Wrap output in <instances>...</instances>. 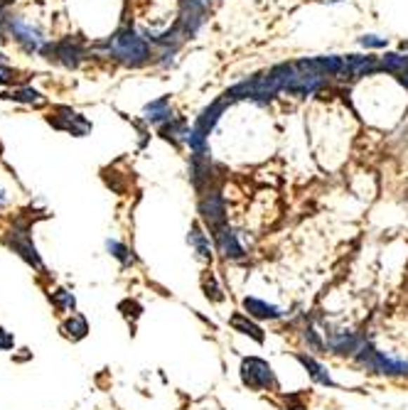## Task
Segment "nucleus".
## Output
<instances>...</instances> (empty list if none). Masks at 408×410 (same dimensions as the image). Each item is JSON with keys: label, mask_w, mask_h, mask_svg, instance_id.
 I'll return each instance as SVG.
<instances>
[{"label": "nucleus", "mask_w": 408, "mask_h": 410, "mask_svg": "<svg viewBox=\"0 0 408 410\" xmlns=\"http://www.w3.org/2000/svg\"><path fill=\"white\" fill-rule=\"evenodd\" d=\"M204 20H206V11H204V8L187 6V3H182L180 20H177V22H180L182 32H185V40H192V37H197V32L202 30Z\"/></svg>", "instance_id": "obj_13"}, {"label": "nucleus", "mask_w": 408, "mask_h": 410, "mask_svg": "<svg viewBox=\"0 0 408 410\" xmlns=\"http://www.w3.org/2000/svg\"><path fill=\"white\" fill-rule=\"evenodd\" d=\"M52 300H54V305L59 307V310H67V312H72L74 310V305H77V300H74V295L69 290H57V292H52Z\"/></svg>", "instance_id": "obj_27"}, {"label": "nucleus", "mask_w": 408, "mask_h": 410, "mask_svg": "<svg viewBox=\"0 0 408 410\" xmlns=\"http://www.w3.org/2000/svg\"><path fill=\"white\" fill-rule=\"evenodd\" d=\"M229 101L224 99V96H219L216 101H211L209 106H206L204 111H202L199 116H197V121H195V125L192 128L195 130H199L202 135H209L211 130H214V125L219 123V118H221V114H224L226 109H229Z\"/></svg>", "instance_id": "obj_12"}, {"label": "nucleus", "mask_w": 408, "mask_h": 410, "mask_svg": "<svg viewBox=\"0 0 408 410\" xmlns=\"http://www.w3.org/2000/svg\"><path fill=\"white\" fill-rule=\"evenodd\" d=\"M298 76V67L295 62H280V64H273L270 69L261 71V74L251 76V79H244L239 84H234L231 89H226L224 99L229 104H236V101H254V104H268L273 101L280 91H285L290 86V81Z\"/></svg>", "instance_id": "obj_1"}, {"label": "nucleus", "mask_w": 408, "mask_h": 410, "mask_svg": "<svg viewBox=\"0 0 408 410\" xmlns=\"http://www.w3.org/2000/svg\"><path fill=\"white\" fill-rule=\"evenodd\" d=\"M381 69V62L371 55H347L344 57V71L342 79H362L374 71Z\"/></svg>", "instance_id": "obj_10"}, {"label": "nucleus", "mask_w": 408, "mask_h": 410, "mask_svg": "<svg viewBox=\"0 0 408 410\" xmlns=\"http://www.w3.org/2000/svg\"><path fill=\"white\" fill-rule=\"evenodd\" d=\"M204 292H206V297H209V300H214V302H221L224 300V292H221V287L216 285V278L211 275H204Z\"/></svg>", "instance_id": "obj_28"}, {"label": "nucleus", "mask_w": 408, "mask_h": 410, "mask_svg": "<svg viewBox=\"0 0 408 410\" xmlns=\"http://www.w3.org/2000/svg\"><path fill=\"white\" fill-rule=\"evenodd\" d=\"M44 52L54 55V60H59L64 67H69V69L79 67V62L84 60V45H81V40H79V37H67V40H62L59 45L47 47Z\"/></svg>", "instance_id": "obj_11"}, {"label": "nucleus", "mask_w": 408, "mask_h": 410, "mask_svg": "<svg viewBox=\"0 0 408 410\" xmlns=\"http://www.w3.org/2000/svg\"><path fill=\"white\" fill-rule=\"evenodd\" d=\"M241 381H244V385H249V388H254V390L278 388V381H275V374H273V369H270V364L258 359V356L244 359V364H241Z\"/></svg>", "instance_id": "obj_4"}, {"label": "nucleus", "mask_w": 408, "mask_h": 410, "mask_svg": "<svg viewBox=\"0 0 408 410\" xmlns=\"http://www.w3.org/2000/svg\"><path fill=\"white\" fill-rule=\"evenodd\" d=\"M324 3H342V0H324Z\"/></svg>", "instance_id": "obj_35"}, {"label": "nucleus", "mask_w": 408, "mask_h": 410, "mask_svg": "<svg viewBox=\"0 0 408 410\" xmlns=\"http://www.w3.org/2000/svg\"><path fill=\"white\" fill-rule=\"evenodd\" d=\"M214 243H216V251L221 253L224 258H244V246H241L239 241V233L234 231V228L224 226L219 228V231L214 233Z\"/></svg>", "instance_id": "obj_14"}, {"label": "nucleus", "mask_w": 408, "mask_h": 410, "mask_svg": "<svg viewBox=\"0 0 408 410\" xmlns=\"http://www.w3.org/2000/svg\"><path fill=\"white\" fill-rule=\"evenodd\" d=\"M8 25H10V30H13V35L18 37V40L22 42V45L27 47L29 52L44 50V37L39 35L37 30H32L29 25H25L22 20H10Z\"/></svg>", "instance_id": "obj_16"}, {"label": "nucleus", "mask_w": 408, "mask_h": 410, "mask_svg": "<svg viewBox=\"0 0 408 410\" xmlns=\"http://www.w3.org/2000/svg\"><path fill=\"white\" fill-rule=\"evenodd\" d=\"M244 310L249 317H256V320H278L283 317L280 307L268 305L265 300H258V297H246L244 300Z\"/></svg>", "instance_id": "obj_18"}, {"label": "nucleus", "mask_w": 408, "mask_h": 410, "mask_svg": "<svg viewBox=\"0 0 408 410\" xmlns=\"http://www.w3.org/2000/svg\"><path fill=\"white\" fill-rule=\"evenodd\" d=\"M300 71H317L324 79H342L344 71V57L339 55H322V57H310V60L295 62Z\"/></svg>", "instance_id": "obj_6"}, {"label": "nucleus", "mask_w": 408, "mask_h": 410, "mask_svg": "<svg viewBox=\"0 0 408 410\" xmlns=\"http://www.w3.org/2000/svg\"><path fill=\"white\" fill-rule=\"evenodd\" d=\"M5 99H10V101H20V104H32V106L44 104V96L39 94V91L29 89V86H25V89H15V91H10V94H5Z\"/></svg>", "instance_id": "obj_25"}, {"label": "nucleus", "mask_w": 408, "mask_h": 410, "mask_svg": "<svg viewBox=\"0 0 408 410\" xmlns=\"http://www.w3.org/2000/svg\"><path fill=\"white\" fill-rule=\"evenodd\" d=\"M13 344H15L13 334H8V332L0 327V349H13Z\"/></svg>", "instance_id": "obj_31"}, {"label": "nucleus", "mask_w": 408, "mask_h": 410, "mask_svg": "<svg viewBox=\"0 0 408 410\" xmlns=\"http://www.w3.org/2000/svg\"><path fill=\"white\" fill-rule=\"evenodd\" d=\"M182 3H187V6H197V8H209V0H182Z\"/></svg>", "instance_id": "obj_32"}, {"label": "nucleus", "mask_w": 408, "mask_h": 410, "mask_svg": "<svg viewBox=\"0 0 408 410\" xmlns=\"http://www.w3.org/2000/svg\"><path fill=\"white\" fill-rule=\"evenodd\" d=\"M190 179H192V184H195L197 192H202V194H206L209 189H216L214 187L216 172H214V168H211V158H197V155H192Z\"/></svg>", "instance_id": "obj_8"}, {"label": "nucleus", "mask_w": 408, "mask_h": 410, "mask_svg": "<svg viewBox=\"0 0 408 410\" xmlns=\"http://www.w3.org/2000/svg\"><path fill=\"white\" fill-rule=\"evenodd\" d=\"M106 248L111 251L113 258H118V261H121V266H131V263H133V256L128 253V248L123 246V243H118V241H113V238H108Z\"/></svg>", "instance_id": "obj_26"}, {"label": "nucleus", "mask_w": 408, "mask_h": 410, "mask_svg": "<svg viewBox=\"0 0 408 410\" xmlns=\"http://www.w3.org/2000/svg\"><path fill=\"white\" fill-rule=\"evenodd\" d=\"M199 217H202V221L209 226L211 233H216L219 228L226 226V204L219 189H209V192L199 199Z\"/></svg>", "instance_id": "obj_5"}, {"label": "nucleus", "mask_w": 408, "mask_h": 410, "mask_svg": "<svg viewBox=\"0 0 408 410\" xmlns=\"http://www.w3.org/2000/svg\"><path fill=\"white\" fill-rule=\"evenodd\" d=\"M96 50L101 52V55L113 57V60H121L131 67L145 64V62L152 57L147 40L138 35L133 27H123V30H118L113 37H108L106 42H101Z\"/></svg>", "instance_id": "obj_2"}, {"label": "nucleus", "mask_w": 408, "mask_h": 410, "mask_svg": "<svg viewBox=\"0 0 408 410\" xmlns=\"http://www.w3.org/2000/svg\"><path fill=\"white\" fill-rule=\"evenodd\" d=\"M298 361L300 364L308 369V374H310V378L315 381V383H322V385H332V376H329V371L324 369L320 361H315L312 356H305V354H300L298 356Z\"/></svg>", "instance_id": "obj_21"}, {"label": "nucleus", "mask_w": 408, "mask_h": 410, "mask_svg": "<svg viewBox=\"0 0 408 410\" xmlns=\"http://www.w3.org/2000/svg\"><path fill=\"white\" fill-rule=\"evenodd\" d=\"M324 86V76L317 74V71H300L298 76L290 81V86L285 89L288 96H295V99H308V96H315L320 89Z\"/></svg>", "instance_id": "obj_9"}, {"label": "nucleus", "mask_w": 408, "mask_h": 410, "mask_svg": "<svg viewBox=\"0 0 408 410\" xmlns=\"http://www.w3.org/2000/svg\"><path fill=\"white\" fill-rule=\"evenodd\" d=\"M229 324L234 327L236 332H241V334H246V336H251V339H256L258 344L263 341V329H261V327L256 324V322H251L246 312H236V315L229 320Z\"/></svg>", "instance_id": "obj_20"}, {"label": "nucleus", "mask_w": 408, "mask_h": 410, "mask_svg": "<svg viewBox=\"0 0 408 410\" xmlns=\"http://www.w3.org/2000/svg\"><path fill=\"white\" fill-rule=\"evenodd\" d=\"M143 116H145V121H150V123H155V125H165L167 121L175 118V116H172L170 99H167V96H160V99L150 101V104L143 109Z\"/></svg>", "instance_id": "obj_17"}, {"label": "nucleus", "mask_w": 408, "mask_h": 410, "mask_svg": "<svg viewBox=\"0 0 408 410\" xmlns=\"http://www.w3.org/2000/svg\"><path fill=\"white\" fill-rule=\"evenodd\" d=\"M305 341L310 344V349H322V339H320L315 329H305Z\"/></svg>", "instance_id": "obj_30"}, {"label": "nucleus", "mask_w": 408, "mask_h": 410, "mask_svg": "<svg viewBox=\"0 0 408 410\" xmlns=\"http://www.w3.org/2000/svg\"><path fill=\"white\" fill-rule=\"evenodd\" d=\"M49 123L59 130H67V133H72V135H79V138L91 130V123H88L81 114L67 109V106H59V109L54 111V116H49Z\"/></svg>", "instance_id": "obj_7"}, {"label": "nucleus", "mask_w": 408, "mask_h": 410, "mask_svg": "<svg viewBox=\"0 0 408 410\" xmlns=\"http://www.w3.org/2000/svg\"><path fill=\"white\" fill-rule=\"evenodd\" d=\"M187 130H190V125L185 123V118H172V121H167L165 125L160 128V135L162 138H167V140H172V143H185V135H187Z\"/></svg>", "instance_id": "obj_22"}, {"label": "nucleus", "mask_w": 408, "mask_h": 410, "mask_svg": "<svg viewBox=\"0 0 408 410\" xmlns=\"http://www.w3.org/2000/svg\"><path fill=\"white\" fill-rule=\"evenodd\" d=\"M381 69L388 71V74L401 76L403 71L408 69V55H401V52H391V55H383Z\"/></svg>", "instance_id": "obj_24"}, {"label": "nucleus", "mask_w": 408, "mask_h": 410, "mask_svg": "<svg viewBox=\"0 0 408 410\" xmlns=\"http://www.w3.org/2000/svg\"><path fill=\"white\" fill-rule=\"evenodd\" d=\"M62 332H64V336H69V339L79 341V339H84V336H86L88 324H86V320H84L81 315H72L62 324Z\"/></svg>", "instance_id": "obj_23"}, {"label": "nucleus", "mask_w": 408, "mask_h": 410, "mask_svg": "<svg viewBox=\"0 0 408 410\" xmlns=\"http://www.w3.org/2000/svg\"><path fill=\"white\" fill-rule=\"evenodd\" d=\"M359 366H364L371 374H383V376H408V361L396 359V356H388L383 351H376L374 346L364 344L357 351Z\"/></svg>", "instance_id": "obj_3"}, {"label": "nucleus", "mask_w": 408, "mask_h": 410, "mask_svg": "<svg viewBox=\"0 0 408 410\" xmlns=\"http://www.w3.org/2000/svg\"><path fill=\"white\" fill-rule=\"evenodd\" d=\"M10 233H13V238H10V246L15 248V253H20V256H22L25 261L29 263V266L42 268V261H39V256H37V248L32 246L27 231H25V228H15V231H10Z\"/></svg>", "instance_id": "obj_15"}, {"label": "nucleus", "mask_w": 408, "mask_h": 410, "mask_svg": "<svg viewBox=\"0 0 408 410\" xmlns=\"http://www.w3.org/2000/svg\"><path fill=\"white\" fill-rule=\"evenodd\" d=\"M187 241H190V246L195 248L197 258L199 261H211V246H209V236H206L204 231H202L199 224H192L190 228V236H187Z\"/></svg>", "instance_id": "obj_19"}, {"label": "nucleus", "mask_w": 408, "mask_h": 410, "mask_svg": "<svg viewBox=\"0 0 408 410\" xmlns=\"http://www.w3.org/2000/svg\"><path fill=\"white\" fill-rule=\"evenodd\" d=\"M10 81V69L8 67H0V84H8Z\"/></svg>", "instance_id": "obj_33"}, {"label": "nucleus", "mask_w": 408, "mask_h": 410, "mask_svg": "<svg viewBox=\"0 0 408 410\" xmlns=\"http://www.w3.org/2000/svg\"><path fill=\"white\" fill-rule=\"evenodd\" d=\"M398 81H401V84H403V86H406V89H408V69L403 71L401 76H398Z\"/></svg>", "instance_id": "obj_34"}, {"label": "nucleus", "mask_w": 408, "mask_h": 410, "mask_svg": "<svg viewBox=\"0 0 408 410\" xmlns=\"http://www.w3.org/2000/svg\"><path fill=\"white\" fill-rule=\"evenodd\" d=\"M359 45H362L364 50H383V47L388 45V40L379 35H362L359 37Z\"/></svg>", "instance_id": "obj_29"}]
</instances>
